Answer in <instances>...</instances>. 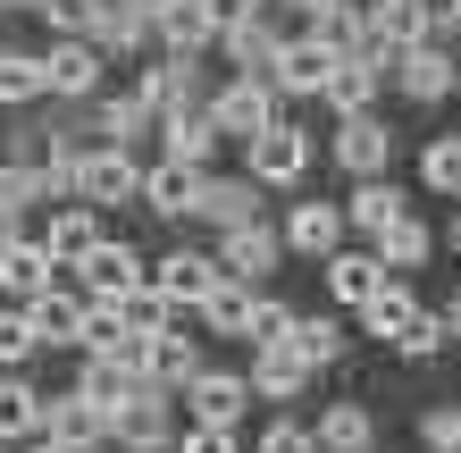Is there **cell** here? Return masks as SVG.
I'll list each match as a JSON object with an SVG mask.
<instances>
[{
	"label": "cell",
	"instance_id": "cell-1",
	"mask_svg": "<svg viewBox=\"0 0 461 453\" xmlns=\"http://www.w3.org/2000/svg\"><path fill=\"white\" fill-rule=\"evenodd\" d=\"M68 185L85 202H126L134 185H143V168L126 159V143H101V151H76V168H68Z\"/></svg>",
	"mask_w": 461,
	"mask_h": 453
},
{
	"label": "cell",
	"instance_id": "cell-2",
	"mask_svg": "<svg viewBox=\"0 0 461 453\" xmlns=\"http://www.w3.org/2000/svg\"><path fill=\"white\" fill-rule=\"evenodd\" d=\"M386 68H394V85L411 93V101H445L453 93V42H437V34L411 42V50H394Z\"/></svg>",
	"mask_w": 461,
	"mask_h": 453
},
{
	"label": "cell",
	"instance_id": "cell-3",
	"mask_svg": "<svg viewBox=\"0 0 461 453\" xmlns=\"http://www.w3.org/2000/svg\"><path fill=\"white\" fill-rule=\"evenodd\" d=\"M311 168V135L303 126H260L252 135V185H294Z\"/></svg>",
	"mask_w": 461,
	"mask_h": 453
},
{
	"label": "cell",
	"instance_id": "cell-4",
	"mask_svg": "<svg viewBox=\"0 0 461 453\" xmlns=\"http://www.w3.org/2000/svg\"><path fill=\"white\" fill-rule=\"evenodd\" d=\"M328 68H336V59L303 34V42H277V50H268L260 85H268V93H319V85H328Z\"/></svg>",
	"mask_w": 461,
	"mask_h": 453
},
{
	"label": "cell",
	"instance_id": "cell-5",
	"mask_svg": "<svg viewBox=\"0 0 461 453\" xmlns=\"http://www.w3.org/2000/svg\"><path fill=\"white\" fill-rule=\"evenodd\" d=\"M210 118H219V135H243V143H252L260 126H277V93H268L260 76H243V85H227L219 101H210Z\"/></svg>",
	"mask_w": 461,
	"mask_h": 453
},
{
	"label": "cell",
	"instance_id": "cell-6",
	"mask_svg": "<svg viewBox=\"0 0 461 453\" xmlns=\"http://www.w3.org/2000/svg\"><path fill=\"white\" fill-rule=\"evenodd\" d=\"M219 277H227V269H219L210 252H168V260L151 269V294L168 303V311H185V303H202V294H210Z\"/></svg>",
	"mask_w": 461,
	"mask_h": 453
},
{
	"label": "cell",
	"instance_id": "cell-7",
	"mask_svg": "<svg viewBox=\"0 0 461 453\" xmlns=\"http://www.w3.org/2000/svg\"><path fill=\"white\" fill-rule=\"evenodd\" d=\"M134 361H143V378H159V386H194L202 378V353H194V336H185V328L143 336V344H134Z\"/></svg>",
	"mask_w": 461,
	"mask_h": 453
},
{
	"label": "cell",
	"instance_id": "cell-8",
	"mask_svg": "<svg viewBox=\"0 0 461 453\" xmlns=\"http://www.w3.org/2000/svg\"><path fill=\"white\" fill-rule=\"evenodd\" d=\"M243 403H252V386H243V378H227V369H202V378L185 386V412H194L202 429H235V420H243Z\"/></svg>",
	"mask_w": 461,
	"mask_h": 453
},
{
	"label": "cell",
	"instance_id": "cell-9",
	"mask_svg": "<svg viewBox=\"0 0 461 453\" xmlns=\"http://www.w3.org/2000/svg\"><path fill=\"white\" fill-rule=\"evenodd\" d=\"M25 328H34V344H76V328H85V294H68V285H34V294H25Z\"/></svg>",
	"mask_w": 461,
	"mask_h": 453
},
{
	"label": "cell",
	"instance_id": "cell-10",
	"mask_svg": "<svg viewBox=\"0 0 461 453\" xmlns=\"http://www.w3.org/2000/svg\"><path fill=\"white\" fill-rule=\"evenodd\" d=\"M76 277H85V294H101V303H118L126 285H143V260H134L126 244H110V235H101V244L76 260Z\"/></svg>",
	"mask_w": 461,
	"mask_h": 453
},
{
	"label": "cell",
	"instance_id": "cell-11",
	"mask_svg": "<svg viewBox=\"0 0 461 453\" xmlns=\"http://www.w3.org/2000/svg\"><path fill=\"white\" fill-rule=\"evenodd\" d=\"M42 429H50V437H59V445H85V453H93L101 437H110V429H118V420H110V412H101V403H93V394H59V403H42Z\"/></svg>",
	"mask_w": 461,
	"mask_h": 453
},
{
	"label": "cell",
	"instance_id": "cell-12",
	"mask_svg": "<svg viewBox=\"0 0 461 453\" xmlns=\"http://www.w3.org/2000/svg\"><path fill=\"white\" fill-rule=\"evenodd\" d=\"M277 252H285L277 235H268L260 219H243V227H227V252H219V269H227V277H243V285H260L268 269H277Z\"/></svg>",
	"mask_w": 461,
	"mask_h": 453
},
{
	"label": "cell",
	"instance_id": "cell-13",
	"mask_svg": "<svg viewBox=\"0 0 461 453\" xmlns=\"http://www.w3.org/2000/svg\"><path fill=\"white\" fill-rule=\"evenodd\" d=\"M101 244V219H93V202H68V210H50V227H42V252H50V269H76V260H85Z\"/></svg>",
	"mask_w": 461,
	"mask_h": 453
},
{
	"label": "cell",
	"instance_id": "cell-14",
	"mask_svg": "<svg viewBox=\"0 0 461 453\" xmlns=\"http://www.w3.org/2000/svg\"><path fill=\"white\" fill-rule=\"evenodd\" d=\"M42 85L59 93V101H93V85H101V50L93 42H59L42 59Z\"/></svg>",
	"mask_w": 461,
	"mask_h": 453
},
{
	"label": "cell",
	"instance_id": "cell-15",
	"mask_svg": "<svg viewBox=\"0 0 461 453\" xmlns=\"http://www.w3.org/2000/svg\"><path fill=\"white\" fill-rule=\"evenodd\" d=\"M336 235H344V210L336 202H303V210H285V227H277V244L285 252H336Z\"/></svg>",
	"mask_w": 461,
	"mask_h": 453
},
{
	"label": "cell",
	"instance_id": "cell-16",
	"mask_svg": "<svg viewBox=\"0 0 461 453\" xmlns=\"http://www.w3.org/2000/svg\"><path fill=\"white\" fill-rule=\"evenodd\" d=\"M386 126H377L369 110H344V126H336V159H344V168L352 177H377V168H386Z\"/></svg>",
	"mask_w": 461,
	"mask_h": 453
},
{
	"label": "cell",
	"instance_id": "cell-17",
	"mask_svg": "<svg viewBox=\"0 0 461 453\" xmlns=\"http://www.w3.org/2000/svg\"><path fill=\"white\" fill-rule=\"evenodd\" d=\"M134 194H143L159 219H185V210H194V194H202V168H185V159H159V168L134 185Z\"/></svg>",
	"mask_w": 461,
	"mask_h": 453
},
{
	"label": "cell",
	"instance_id": "cell-18",
	"mask_svg": "<svg viewBox=\"0 0 461 453\" xmlns=\"http://www.w3.org/2000/svg\"><path fill=\"white\" fill-rule=\"evenodd\" d=\"M303 378H311V361L294 353V344H260V361H252V378H243V386H260V394H277V403H285V394H303Z\"/></svg>",
	"mask_w": 461,
	"mask_h": 453
},
{
	"label": "cell",
	"instance_id": "cell-19",
	"mask_svg": "<svg viewBox=\"0 0 461 453\" xmlns=\"http://www.w3.org/2000/svg\"><path fill=\"white\" fill-rule=\"evenodd\" d=\"M194 219L243 227V219H252V177H202V194H194Z\"/></svg>",
	"mask_w": 461,
	"mask_h": 453
},
{
	"label": "cell",
	"instance_id": "cell-20",
	"mask_svg": "<svg viewBox=\"0 0 461 453\" xmlns=\"http://www.w3.org/2000/svg\"><path fill=\"white\" fill-rule=\"evenodd\" d=\"M377 76H386L377 59H361V50H344V59L328 68V85H319V93H328L336 110H369V93H377Z\"/></svg>",
	"mask_w": 461,
	"mask_h": 453
},
{
	"label": "cell",
	"instance_id": "cell-21",
	"mask_svg": "<svg viewBox=\"0 0 461 453\" xmlns=\"http://www.w3.org/2000/svg\"><path fill=\"white\" fill-rule=\"evenodd\" d=\"M219 42H227V59H235L243 76H260V68H268V50H277V34H268V25H260V9L227 17V25H219Z\"/></svg>",
	"mask_w": 461,
	"mask_h": 453
},
{
	"label": "cell",
	"instance_id": "cell-22",
	"mask_svg": "<svg viewBox=\"0 0 461 453\" xmlns=\"http://www.w3.org/2000/svg\"><path fill=\"white\" fill-rule=\"evenodd\" d=\"M377 285H386L377 252H336V260H328V294H336V303H352V311H361V303L377 294Z\"/></svg>",
	"mask_w": 461,
	"mask_h": 453
},
{
	"label": "cell",
	"instance_id": "cell-23",
	"mask_svg": "<svg viewBox=\"0 0 461 453\" xmlns=\"http://www.w3.org/2000/svg\"><path fill=\"white\" fill-rule=\"evenodd\" d=\"M168 159H185V168H202V151H210V135H219V118L210 110H185V101H168Z\"/></svg>",
	"mask_w": 461,
	"mask_h": 453
},
{
	"label": "cell",
	"instance_id": "cell-24",
	"mask_svg": "<svg viewBox=\"0 0 461 453\" xmlns=\"http://www.w3.org/2000/svg\"><path fill=\"white\" fill-rule=\"evenodd\" d=\"M411 319H420V303H411V285H377V294L361 303V328H369L377 344H394L402 328H411Z\"/></svg>",
	"mask_w": 461,
	"mask_h": 453
},
{
	"label": "cell",
	"instance_id": "cell-25",
	"mask_svg": "<svg viewBox=\"0 0 461 453\" xmlns=\"http://www.w3.org/2000/svg\"><path fill=\"white\" fill-rule=\"evenodd\" d=\"M303 17H311V42L328 50V59L361 50V9H344V0H319V9H303Z\"/></svg>",
	"mask_w": 461,
	"mask_h": 453
},
{
	"label": "cell",
	"instance_id": "cell-26",
	"mask_svg": "<svg viewBox=\"0 0 461 453\" xmlns=\"http://www.w3.org/2000/svg\"><path fill=\"white\" fill-rule=\"evenodd\" d=\"M420 260H428V227L411 219V210L377 227V269H420Z\"/></svg>",
	"mask_w": 461,
	"mask_h": 453
},
{
	"label": "cell",
	"instance_id": "cell-27",
	"mask_svg": "<svg viewBox=\"0 0 461 453\" xmlns=\"http://www.w3.org/2000/svg\"><path fill=\"white\" fill-rule=\"evenodd\" d=\"M0 285H9V294L50 285V252H42V244H17V235H0Z\"/></svg>",
	"mask_w": 461,
	"mask_h": 453
},
{
	"label": "cell",
	"instance_id": "cell-28",
	"mask_svg": "<svg viewBox=\"0 0 461 453\" xmlns=\"http://www.w3.org/2000/svg\"><path fill=\"white\" fill-rule=\"evenodd\" d=\"M118 420H126V453H159V445H168V386L143 394V403L118 412Z\"/></svg>",
	"mask_w": 461,
	"mask_h": 453
},
{
	"label": "cell",
	"instance_id": "cell-29",
	"mask_svg": "<svg viewBox=\"0 0 461 453\" xmlns=\"http://www.w3.org/2000/svg\"><path fill=\"white\" fill-rule=\"evenodd\" d=\"M202 319H210L219 336H243V319H252V285H243V277H219V285L202 294Z\"/></svg>",
	"mask_w": 461,
	"mask_h": 453
},
{
	"label": "cell",
	"instance_id": "cell-30",
	"mask_svg": "<svg viewBox=\"0 0 461 453\" xmlns=\"http://www.w3.org/2000/svg\"><path fill=\"white\" fill-rule=\"evenodd\" d=\"M328 453H369V412L361 403H336V412H319V429H311Z\"/></svg>",
	"mask_w": 461,
	"mask_h": 453
},
{
	"label": "cell",
	"instance_id": "cell-31",
	"mask_svg": "<svg viewBox=\"0 0 461 453\" xmlns=\"http://www.w3.org/2000/svg\"><path fill=\"white\" fill-rule=\"evenodd\" d=\"M42 429V394L25 386V378H0V445L9 437H34Z\"/></svg>",
	"mask_w": 461,
	"mask_h": 453
},
{
	"label": "cell",
	"instance_id": "cell-32",
	"mask_svg": "<svg viewBox=\"0 0 461 453\" xmlns=\"http://www.w3.org/2000/svg\"><path fill=\"white\" fill-rule=\"evenodd\" d=\"M42 59H25V50H0V101L9 110H25V101H42Z\"/></svg>",
	"mask_w": 461,
	"mask_h": 453
},
{
	"label": "cell",
	"instance_id": "cell-33",
	"mask_svg": "<svg viewBox=\"0 0 461 453\" xmlns=\"http://www.w3.org/2000/svg\"><path fill=\"white\" fill-rule=\"evenodd\" d=\"M118 319H126V344H143V336L168 328V303H159L151 285H126V294H118Z\"/></svg>",
	"mask_w": 461,
	"mask_h": 453
},
{
	"label": "cell",
	"instance_id": "cell-34",
	"mask_svg": "<svg viewBox=\"0 0 461 453\" xmlns=\"http://www.w3.org/2000/svg\"><path fill=\"white\" fill-rule=\"evenodd\" d=\"M285 344H294L311 369H328V361L344 353V328H336V319H294V336H285Z\"/></svg>",
	"mask_w": 461,
	"mask_h": 453
},
{
	"label": "cell",
	"instance_id": "cell-35",
	"mask_svg": "<svg viewBox=\"0 0 461 453\" xmlns=\"http://www.w3.org/2000/svg\"><path fill=\"white\" fill-rule=\"evenodd\" d=\"M420 177L437 185V194H461V135H437L420 151Z\"/></svg>",
	"mask_w": 461,
	"mask_h": 453
},
{
	"label": "cell",
	"instance_id": "cell-36",
	"mask_svg": "<svg viewBox=\"0 0 461 453\" xmlns=\"http://www.w3.org/2000/svg\"><path fill=\"white\" fill-rule=\"evenodd\" d=\"M352 219L377 235L386 219H402V194H394V185H377V177H361V194H352Z\"/></svg>",
	"mask_w": 461,
	"mask_h": 453
},
{
	"label": "cell",
	"instance_id": "cell-37",
	"mask_svg": "<svg viewBox=\"0 0 461 453\" xmlns=\"http://www.w3.org/2000/svg\"><path fill=\"white\" fill-rule=\"evenodd\" d=\"M394 353H402V361H437V353H445V319H437V311H420L411 328L394 336Z\"/></svg>",
	"mask_w": 461,
	"mask_h": 453
},
{
	"label": "cell",
	"instance_id": "cell-38",
	"mask_svg": "<svg viewBox=\"0 0 461 453\" xmlns=\"http://www.w3.org/2000/svg\"><path fill=\"white\" fill-rule=\"evenodd\" d=\"M243 336H252V344H285V336H294V311H285V303H268V294H252Z\"/></svg>",
	"mask_w": 461,
	"mask_h": 453
},
{
	"label": "cell",
	"instance_id": "cell-39",
	"mask_svg": "<svg viewBox=\"0 0 461 453\" xmlns=\"http://www.w3.org/2000/svg\"><path fill=\"white\" fill-rule=\"evenodd\" d=\"M25 353H42L34 328H25V311H0V361H25Z\"/></svg>",
	"mask_w": 461,
	"mask_h": 453
},
{
	"label": "cell",
	"instance_id": "cell-40",
	"mask_svg": "<svg viewBox=\"0 0 461 453\" xmlns=\"http://www.w3.org/2000/svg\"><path fill=\"white\" fill-rule=\"evenodd\" d=\"M260 453H319V437L303 429V420H277V429L260 437Z\"/></svg>",
	"mask_w": 461,
	"mask_h": 453
},
{
	"label": "cell",
	"instance_id": "cell-41",
	"mask_svg": "<svg viewBox=\"0 0 461 453\" xmlns=\"http://www.w3.org/2000/svg\"><path fill=\"white\" fill-rule=\"evenodd\" d=\"M428 445H437V453H461V403H437V412H428Z\"/></svg>",
	"mask_w": 461,
	"mask_h": 453
},
{
	"label": "cell",
	"instance_id": "cell-42",
	"mask_svg": "<svg viewBox=\"0 0 461 453\" xmlns=\"http://www.w3.org/2000/svg\"><path fill=\"white\" fill-rule=\"evenodd\" d=\"M176 453H235V429H194V437H176Z\"/></svg>",
	"mask_w": 461,
	"mask_h": 453
},
{
	"label": "cell",
	"instance_id": "cell-43",
	"mask_svg": "<svg viewBox=\"0 0 461 453\" xmlns=\"http://www.w3.org/2000/svg\"><path fill=\"white\" fill-rule=\"evenodd\" d=\"M445 336H461V294H453V311H445Z\"/></svg>",
	"mask_w": 461,
	"mask_h": 453
},
{
	"label": "cell",
	"instance_id": "cell-44",
	"mask_svg": "<svg viewBox=\"0 0 461 453\" xmlns=\"http://www.w3.org/2000/svg\"><path fill=\"white\" fill-rule=\"evenodd\" d=\"M34 453H85V445H59V437H50V445H34Z\"/></svg>",
	"mask_w": 461,
	"mask_h": 453
},
{
	"label": "cell",
	"instance_id": "cell-45",
	"mask_svg": "<svg viewBox=\"0 0 461 453\" xmlns=\"http://www.w3.org/2000/svg\"><path fill=\"white\" fill-rule=\"evenodd\" d=\"M0 9H42V0H0Z\"/></svg>",
	"mask_w": 461,
	"mask_h": 453
},
{
	"label": "cell",
	"instance_id": "cell-46",
	"mask_svg": "<svg viewBox=\"0 0 461 453\" xmlns=\"http://www.w3.org/2000/svg\"><path fill=\"white\" fill-rule=\"evenodd\" d=\"M453 252H461V210H453Z\"/></svg>",
	"mask_w": 461,
	"mask_h": 453
},
{
	"label": "cell",
	"instance_id": "cell-47",
	"mask_svg": "<svg viewBox=\"0 0 461 453\" xmlns=\"http://www.w3.org/2000/svg\"><path fill=\"white\" fill-rule=\"evenodd\" d=\"M294 9H319V0H294Z\"/></svg>",
	"mask_w": 461,
	"mask_h": 453
},
{
	"label": "cell",
	"instance_id": "cell-48",
	"mask_svg": "<svg viewBox=\"0 0 461 453\" xmlns=\"http://www.w3.org/2000/svg\"><path fill=\"white\" fill-rule=\"evenodd\" d=\"M0 453H9V445H0Z\"/></svg>",
	"mask_w": 461,
	"mask_h": 453
}]
</instances>
